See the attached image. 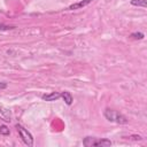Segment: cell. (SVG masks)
<instances>
[{"label":"cell","mask_w":147,"mask_h":147,"mask_svg":"<svg viewBox=\"0 0 147 147\" xmlns=\"http://www.w3.org/2000/svg\"><path fill=\"white\" fill-rule=\"evenodd\" d=\"M103 116L106 117L107 121L113 122V123H117V124H126L127 123V118L124 115H122L121 113H118L114 109L107 108L103 111Z\"/></svg>","instance_id":"obj_1"},{"label":"cell","mask_w":147,"mask_h":147,"mask_svg":"<svg viewBox=\"0 0 147 147\" xmlns=\"http://www.w3.org/2000/svg\"><path fill=\"white\" fill-rule=\"evenodd\" d=\"M15 127H16L21 139L23 140V142L25 145H28V146H33V137H32V134L24 126H22L21 124H16Z\"/></svg>","instance_id":"obj_2"},{"label":"cell","mask_w":147,"mask_h":147,"mask_svg":"<svg viewBox=\"0 0 147 147\" xmlns=\"http://www.w3.org/2000/svg\"><path fill=\"white\" fill-rule=\"evenodd\" d=\"M0 118H1L2 121H5V122H10L11 118H13L11 111H10L8 108H6V107L0 106Z\"/></svg>","instance_id":"obj_3"},{"label":"cell","mask_w":147,"mask_h":147,"mask_svg":"<svg viewBox=\"0 0 147 147\" xmlns=\"http://www.w3.org/2000/svg\"><path fill=\"white\" fill-rule=\"evenodd\" d=\"M60 98H61V93L60 92H51V93L44 94L41 96V99L45 100V101H55V100H57Z\"/></svg>","instance_id":"obj_4"},{"label":"cell","mask_w":147,"mask_h":147,"mask_svg":"<svg viewBox=\"0 0 147 147\" xmlns=\"http://www.w3.org/2000/svg\"><path fill=\"white\" fill-rule=\"evenodd\" d=\"M91 1H92V0H82V1H79V2H76V3H72V5H70L68 9H69V10L80 9V8L85 7V6H87L88 3H91Z\"/></svg>","instance_id":"obj_5"},{"label":"cell","mask_w":147,"mask_h":147,"mask_svg":"<svg viewBox=\"0 0 147 147\" xmlns=\"http://www.w3.org/2000/svg\"><path fill=\"white\" fill-rule=\"evenodd\" d=\"M61 98L64 100V102H65L68 106H70V105L72 103V95H71L70 92H68V91L62 92V93H61Z\"/></svg>","instance_id":"obj_6"},{"label":"cell","mask_w":147,"mask_h":147,"mask_svg":"<svg viewBox=\"0 0 147 147\" xmlns=\"http://www.w3.org/2000/svg\"><path fill=\"white\" fill-rule=\"evenodd\" d=\"M94 146H99V147H109V146H111V141H110L109 139H96Z\"/></svg>","instance_id":"obj_7"},{"label":"cell","mask_w":147,"mask_h":147,"mask_svg":"<svg viewBox=\"0 0 147 147\" xmlns=\"http://www.w3.org/2000/svg\"><path fill=\"white\" fill-rule=\"evenodd\" d=\"M95 141H96V138H93V137H86V138L83 140V145L86 146V147H94Z\"/></svg>","instance_id":"obj_8"},{"label":"cell","mask_w":147,"mask_h":147,"mask_svg":"<svg viewBox=\"0 0 147 147\" xmlns=\"http://www.w3.org/2000/svg\"><path fill=\"white\" fill-rule=\"evenodd\" d=\"M131 5L136 6V7L146 8L147 7V0H131Z\"/></svg>","instance_id":"obj_9"},{"label":"cell","mask_w":147,"mask_h":147,"mask_svg":"<svg viewBox=\"0 0 147 147\" xmlns=\"http://www.w3.org/2000/svg\"><path fill=\"white\" fill-rule=\"evenodd\" d=\"M130 37L133 38V39H137V40H141V39H144L145 34L142 32H133V33H131Z\"/></svg>","instance_id":"obj_10"},{"label":"cell","mask_w":147,"mask_h":147,"mask_svg":"<svg viewBox=\"0 0 147 147\" xmlns=\"http://www.w3.org/2000/svg\"><path fill=\"white\" fill-rule=\"evenodd\" d=\"M10 133V131H9V129L6 126V125H1L0 126V134H2V136H8Z\"/></svg>","instance_id":"obj_11"},{"label":"cell","mask_w":147,"mask_h":147,"mask_svg":"<svg viewBox=\"0 0 147 147\" xmlns=\"http://www.w3.org/2000/svg\"><path fill=\"white\" fill-rule=\"evenodd\" d=\"M15 29V26H10V25H3V24H0V30H13Z\"/></svg>","instance_id":"obj_12"},{"label":"cell","mask_w":147,"mask_h":147,"mask_svg":"<svg viewBox=\"0 0 147 147\" xmlns=\"http://www.w3.org/2000/svg\"><path fill=\"white\" fill-rule=\"evenodd\" d=\"M130 138H131V139H133V140H141V139H142L140 136H131Z\"/></svg>","instance_id":"obj_13"},{"label":"cell","mask_w":147,"mask_h":147,"mask_svg":"<svg viewBox=\"0 0 147 147\" xmlns=\"http://www.w3.org/2000/svg\"><path fill=\"white\" fill-rule=\"evenodd\" d=\"M6 87H7V84H6V83L0 82V90H3V88H6Z\"/></svg>","instance_id":"obj_14"}]
</instances>
